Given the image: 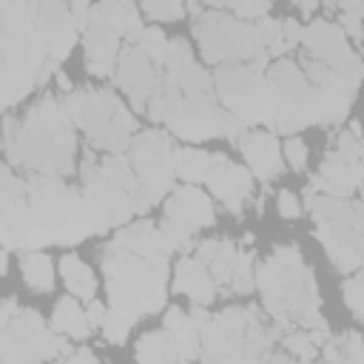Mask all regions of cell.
I'll return each instance as SVG.
<instances>
[{"mask_svg": "<svg viewBox=\"0 0 364 364\" xmlns=\"http://www.w3.org/2000/svg\"><path fill=\"white\" fill-rule=\"evenodd\" d=\"M3 136L6 159L17 168L51 176H65L74 171V122L54 94L37 100L20 122L6 117Z\"/></svg>", "mask_w": 364, "mask_h": 364, "instance_id": "obj_1", "label": "cell"}, {"mask_svg": "<svg viewBox=\"0 0 364 364\" xmlns=\"http://www.w3.org/2000/svg\"><path fill=\"white\" fill-rule=\"evenodd\" d=\"M3 3V108L11 111L26 94L48 85L57 74V63L48 57V46L37 28L31 0Z\"/></svg>", "mask_w": 364, "mask_h": 364, "instance_id": "obj_2", "label": "cell"}, {"mask_svg": "<svg viewBox=\"0 0 364 364\" xmlns=\"http://www.w3.org/2000/svg\"><path fill=\"white\" fill-rule=\"evenodd\" d=\"M256 284L264 296V310L276 318V327L293 330V324H301L304 330H310L321 321L318 287L299 247H273L270 259L259 267Z\"/></svg>", "mask_w": 364, "mask_h": 364, "instance_id": "obj_3", "label": "cell"}, {"mask_svg": "<svg viewBox=\"0 0 364 364\" xmlns=\"http://www.w3.org/2000/svg\"><path fill=\"white\" fill-rule=\"evenodd\" d=\"M111 307L125 310L134 321L165 307L168 256H139L119 245H108L102 256Z\"/></svg>", "mask_w": 364, "mask_h": 364, "instance_id": "obj_4", "label": "cell"}, {"mask_svg": "<svg viewBox=\"0 0 364 364\" xmlns=\"http://www.w3.org/2000/svg\"><path fill=\"white\" fill-rule=\"evenodd\" d=\"M26 193L34 222V250L48 245H80L91 233L82 191L68 188L63 176L37 173L26 179Z\"/></svg>", "mask_w": 364, "mask_h": 364, "instance_id": "obj_5", "label": "cell"}, {"mask_svg": "<svg viewBox=\"0 0 364 364\" xmlns=\"http://www.w3.org/2000/svg\"><path fill=\"white\" fill-rule=\"evenodd\" d=\"M63 105L71 122L85 131L91 148L105 154H122L131 145V134L136 131V122L111 88L68 91Z\"/></svg>", "mask_w": 364, "mask_h": 364, "instance_id": "obj_6", "label": "cell"}, {"mask_svg": "<svg viewBox=\"0 0 364 364\" xmlns=\"http://www.w3.org/2000/svg\"><path fill=\"white\" fill-rule=\"evenodd\" d=\"M193 34L199 40L202 57L208 63H247L256 71H264L270 54L256 31V26L245 23L242 17H230L222 11H208L196 17Z\"/></svg>", "mask_w": 364, "mask_h": 364, "instance_id": "obj_7", "label": "cell"}, {"mask_svg": "<svg viewBox=\"0 0 364 364\" xmlns=\"http://www.w3.org/2000/svg\"><path fill=\"white\" fill-rule=\"evenodd\" d=\"M173 142L165 131H142L128 145V159L139 179L136 213L151 210L173 185Z\"/></svg>", "mask_w": 364, "mask_h": 364, "instance_id": "obj_8", "label": "cell"}, {"mask_svg": "<svg viewBox=\"0 0 364 364\" xmlns=\"http://www.w3.org/2000/svg\"><path fill=\"white\" fill-rule=\"evenodd\" d=\"M213 82L219 105L247 122V128L270 122V88L264 71H256L247 63H222Z\"/></svg>", "mask_w": 364, "mask_h": 364, "instance_id": "obj_9", "label": "cell"}, {"mask_svg": "<svg viewBox=\"0 0 364 364\" xmlns=\"http://www.w3.org/2000/svg\"><path fill=\"white\" fill-rule=\"evenodd\" d=\"M71 353L68 341L57 330L46 327L37 310H17V316L0 327V361L3 364H31L43 358H65Z\"/></svg>", "mask_w": 364, "mask_h": 364, "instance_id": "obj_10", "label": "cell"}, {"mask_svg": "<svg viewBox=\"0 0 364 364\" xmlns=\"http://www.w3.org/2000/svg\"><path fill=\"white\" fill-rule=\"evenodd\" d=\"M82 199H85V219L91 233H105L111 228L125 225L136 213V196L114 182L102 168L100 159L82 165Z\"/></svg>", "mask_w": 364, "mask_h": 364, "instance_id": "obj_11", "label": "cell"}, {"mask_svg": "<svg viewBox=\"0 0 364 364\" xmlns=\"http://www.w3.org/2000/svg\"><path fill=\"white\" fill-rule=\"evenodd\" d=\"M222 114L225 108L216 100H191L182 91L165 105L156 122H162L173 136L188 142H205L222 134Z\"/></svg>", "mask_w": 364, "mask_h": 364, "instance_id": "obj_12", "label": "cell"}, {"mask_svg": "<svg viewBox=\"0 0 364 364\" xmlns=\"http://www.w3.org/2000/svg\"><path fill=\"white\" fill-rule=\"evenodd\" d=\"M301 46H304V51L310 57L327 63L344 80H350L353 85H361V80H364V60L347 46V34H344L341 26H336L330 20H313L304 28Z\"/></svg>", "mask_w": 364, "mask_h": 364, "instance_id": "obj_13", "label": "cell"}, {"mask_svg": "<svg viewBox=\"0 0 364 364\" xmlns=\"http://www.w3.org/2000/svg\"><path fill=\"white\" fill-rule=\"evenodd\" d=\"M31 11L37 20V28L48 46V57L60 65L63 60H68L77 34H80V23L71 11V6L65 0H31Z\"/></svg>", "mask_w": 364, "mask_h": 364, "instance_id": "obj_14", "label": "cell"}, {"mask_svg": "<svg viewBox=\"0 0 364 364\" xmlns=\"http://www.w3.org/2000/svg\"><path fill=\"white\" fill-rule=\"evenodd\" d=\"M154 65H156V63H154L136 43L125 46V48L119 51V60H117V74H114V80H117V85L128 94L134 111H139V114L148 111V100H151V94H154L156 82H159V74H156Z\"/></svg>", "mask_w": 364, "mask_h": 364, "instance_id": "obj_15", "label": "cell"}, {"mask_svg": "<svg viewBox=\"0 0 364 364\" xmlns=\"http://www.w3.org/2000/svg\"><path fill=\"white\" fill-rule=\"evenodd\" d=\"M119 34L108 26L100 6H94L82 23V43H85V65L97 77H108L119 60Z\"/></svg>", "mask_w": 364, "mask_h": 364, "instance_id": "obj_16", "label": "cell"}, {"mask_svg": "<svg viewBox=\"0 0 364 364\" xmlns=\"http://www.w3.org/2000/svg\"><path fill=\"white\" fill-rule=\"evenodd\" d=\"M205 182H208L210 193L230 213H242V205L253 193V173H250V168H242L236 162H228L219 154H213V165H210V173H208Z\"/></svg>", "mask_w": 364, "mask_h": 364, "instance_id": "obj_17", "label": "cell"}, {"mask_svg": "<svg viewBox=\"0 0 364 364\" xmlns=\"http://www.w3.org/2000/svg\"><path fill=\"white\" fill-rule=\"evenodd\" d=\"M239 151H242V156H245V162H247V168H250V173L256 179L267 182V179L282 173L284 154H282V145H279L273 131H250V134H245L239 139Z\"/></svg>", "mask_w": 364, "mask_h": 364, "instance_id": "obj_18", "label": "cell"}, {"mask_svg": "<svg viewBox=\"0 0 364 364\" xmlns=\"http://www.w3.org/2000/svg\"><path fill=\"white\" fill-rule=\"evenodd\" d=\"M165 216L188 225L191 230H199V228H210L216 222V210H213V202L193 185H182L176 188L168 202H165Z\"/></svg>", "mask_w": 364, "mask_h": 364, "instance_id": "obj_19", "label": "cell"}, {"mask_svg": "<svg viewBox=\"0 0 364 364\" xmlns=\"http://www.w3.org/2000/svg\"><path fill=\"white\" fill-rule=\"evenodd\" d=\"M316 191L321 193H330V196H350L353 191L361 188V165L353 162V159H344V156H336V154H327L318 173L313 176L310 182Z\"/></svg>", "mask_w": 364, "mask_h": 364, "instance_id": "obj_20", "label": "cell"}, {"mask_svg": "<svg viewBox=\"0 0 364 364\" xmlns=\"http://www.w3.org/2000/svg\"><path fill=\"white\" fill-rule=\"evenodd\" d=\"M173 287L179 293H185L193 304H210L216 299V279L210 276V267L205 262H199L196 256L193 259H179L176 264V276H173Z\"/></svg>", "mask_w": 364, "mask_h": 364, "instance_id": "obj_21", "label": "cell"}, {"mask_svg": "<svg viewBox=\"0 0 364 364\" xmlns=\"http://www.w3.org/2000/svg\"><path fill=\"white\" fill-rule=\"evenodd\" d=\"M51 327H54L60 336L77 338V341L85 338V336L94 330L91 321H88V313L80 307V301H77L74 293L57 301V307H54V313H51Z\"/></svg>", "mask_w": 364, "mask_h": 364, "instance_id": "obj_22", "label": "cell"}, {"mask_svg": "<svg viewBox=\"0 0 364 364\" xmlns=\"http://www.w3.org/2000/svg\"><path fill=\"white\" fill-rule=\"evenodd\" d=\"M100 11L108 20V26L128 43H136L142 34V20L134 6V0H100Z\"/></svg>", "mask_w": 364, "mask_h": 364, "instance_id": "obj_23", "label": "cell"}, {"mask_svg": "<svg viewBox=\"0 0 364 364\" xmlns=\"http://www.w3.org/2000/svg\"><path fill=\"white\" fill-rule=\"evenodd\" d=\"M60 273H63L65 287H68L77 299H82V301H91V299H94V293H97V279H94L91 267H88L77 253H65V256L60 259Z\"/></svg>", "mask_w": 364, "mask_h": 364, "instance_id": "obj_24", "label": "cell"}, {"mask_svg": "<svg viewBox=\"0 0 364 364\" xmlns=\"http://www.w3.org/2000/svg\"><path fill=\"white\" fill-rule=\"evenodd\" d=\"M20 270H23V282L28 284V290L34 293H48L54 287V262L48 253L43 250H28L20 259Z\"/></svg>", "mask_w": 364, "mask_h": 364, "instance_id": "obj_25", "label": "cell"}, {"mask_svg": "<svg viewBox=\"0 0 364 364\" xmlns=\"http://www.w3.org/2000/svg\"><path fill=\"white\" fill-rule=\"evenodd\" d=\"M213 165V154H205L199 148H176L173 151V171L182 182H205Z\"/></svg>", "mask_w": 364, "mask_h": 364, "instance_id": "obj_26", "label": "cell"}, {"mask_svg": "<svg viewBox=\"0 0 364 364\" xmlns=\"http://www.w3.org/2000/svg\"><path fill=\"white\" fill-rule=\"evenodd\" d=\"M173 77H176V85H179V91L185 97H191V100H216V94H213L216 82H213V77L202 65L191 63L182 71H176Z\"/></svg>", "mask_w": 364, "mask_h": 364, "instance_id": "obj_27", "label": "cell"}, {"mask_svg": "<svg viewBox=\"0 0 364 364\" xmlns=\"http://www.w3.org/2000/svg\"><path fill=\"white\" fill-rule=\"evenodd\" d=\"M134 355L139 361H176L179 358L176 344H173V338H171V333L165 327L156 330V333L142 336L139 344H136V350H134Z\"/></svg>", "mask_w": 364, "mask_h": 364, "instance_id": "obj_28", "label": "cell"}, {"mask_svg": "<svg viewBox=\"0 0 364 364\" xmlns=\"http://www.w3.org/2000/svg\"><path fill=\"white\" fill-rule=\"evenodd\" d=\"M236 262H239V247H236L230 239H222L219 253H216V256H213V262L208 264V267H210V276L216 279V284H219V287H230V279H233Z\"/></svg>", "mask_w": 364, "mask_h": 364, "instance_id": "obj_29", "label": "cell"}, {"mask_svg": "<svg viewBox=\"0 0 364 364\" xmlns=\"http://www.w3.org/2000/svg\"><path fill=\"white\" fill-rule=\"evenodd\" d=\"M256 31H259V37H262V43H264V48H267V54L270 57H282L284 51H287V43H284V31H282V20H273V17H259L256 23Z\"/></svg>", "mask_w": 364, "mask_h": 364, "instance_id": "obj_30", "label": "cell"}, {"mask_svg": "<svg viewBox=\"0 0 364 364\" xmlns=\"http://www.w3.org/2000/svg\"><path fill=\"white\" fill-rule=\"evenodd\" d=\"M136 46H139V48H142V51L162 68V63H165V57H168V46H171V40L159 31V26H148V28H142Z\"/></svg>", "mask_w": 364, "mask_h": 364, "instance_id": "obj_31", "label": "cell"}, {"mask_svg": "<svg viewBox=\"0 0 364 364\" xmlns=\"http://www.w3.org/2000/svg\"><path fill=\"white\" fill-rule=\"evenodd\" d=\"M131 327H134V318H131L125 310L111 307V310H108V318H105V324H102L105 341H108V344H117V347H119V344H125V338H128Z\"/></svg>", "mask_w": 364, "mask_h": 364, "instance_id": "obj_32", "label": "cell"}, {"mask_svg": "<svg viewBox=\"0 0 364 364\" xmlns=\"http://www.w3.org/2000/svg\"><path fill=\"white\" fill-rule=\"evenodd\" d=\"M253 250H239V262H236V270H233V279H230V290L245 296L253 290L256 284V276H253Z\"/></svg>", "mask_w": 364, "mask_h": 364, "instance_id": "obj_33", "label": "cell"}, {"mask_svg": "<svg viewBox=\"0 0 364 364\" xmlns=\"http://www.w3.org/2000/svg\"><path fill=\"white\" fill-rule=\"evenodd\" d=\"M159 230H162V236H165V242H168L171 250H188L193 245V233H196V230H191L188 225H182V222H176L171 216L162 219Z\"/></svg>", "mask_w": 364, "mask_h": 364, "instance_id": "obj_34", "label": "cell"}, {"mask_svg": "<svg viewBox=\"0 0 364 364\" xmlns=\"http://www.w3.org/2000/svg\"><path fill=\"white\" fill-rule=\"evenodd\" d=\"M142 9L151 20L171 23L185 14V0H142Z\"/></svg>", "mask_w": 364, "mask_h": 364, "instance_id": "obj_35", "label": "cell"}, {"mask_svg": "<svg viewBox=\"0 0 364 364\" xmlns=\"http://www.w3.org/2000/svg\"><path fill=\"white\" fill-rule=\"evenodd\" d=\"M193 63V51H191V46L179 37V40H171V46H168V57H165V63H162V71H168V74H176V71H182L185 65H191Z\"/></svg>", "mask_w": 364, "mask_h": 364, "instance_id": "obj_36", "label": "cell"}, {"mask_svg": "<svg viewBox=\"0 0 364 364\" xmlns=\"http://www.w3.org/2000/svg\"><path fill=\"white\" fill-rule=\"evenodd\" d=\"M284 347H287V353L290 355H296V358H313L316 355V344H313V338H310V333L307 330H290L287 336H284V341H282Z\"/></svg>", "mask_w": 364, "mask_h": 364, "instance_id": "obj_37", "label": "cell"}, {"mask_svg": "<svg viewBox=\"0 0 364 364\" xmlns=\"http://www.w3.org/2000/svg\"><path fill=\"white\" fill-rule=\"evenodd\" d=\"M344 304L364 321V270L344 282Z\"/></svg>", "mask_w": 364, "mask_h": 364, "instance_id": "obj_38", "label": "cell"}, {"mask_svg": "<svg viewBox=\"0 0 364 364\" xmlns=\"http://www.w3.org/2000/svg\"><path fill=\"white\" fill-rule=\"evenodd\" d=\"M282 154H284V159H287V165H290L293 171H304V168H307V145H304L301 136L293 134V136L284 142Z\"/></svg>", "mask_w": 364, "mask_h": 364, "instance_id": "obj_39", "label": "cell"}, {"mask_svg": "<svg viewBox=\"0 0 364 364\" xmlns=\"http://www.w3.org/2000/svg\"><path fill=\"white\" fill-rule=\"evenodd\" d=\"M270 6H273V0H233L230 9L242 20H259V17H264L270 11Z\"/></svg>", "mask_w": 364, "mask_h": 364, "instance_id": "obj_40", "label": "cell"}, {"mask_svg": "<svg viewBox=\"0 0 364 364\" xmlns=\"http://www.w3.org/2000/svg\"><path fill=\"white\" fill-rule=\"evenodd\" d=\"M341 350V361H364V341L358 333H344V338H336Z\"/></svg>", "mask_w": 364, "mask_h": 364, "instance_id": "obj_41", "label": "cell"}, {"mask_svg": "<svg viewBox=\"0 0 364 364\" xmlns=\"http://www.w3.org/2000/svg\"><path fill=\"white\" fill-rule=\"evenodd\" d=\"M276 210H279V216H284V219H299V213H301V202H299L296 193H290V191H279V196H276Z\"/></svg>", "mask_w": 364, "mask_h": 364, "instance_id": "obj_42", "label": "cell"}, {"mask_svg": "<svg viewBox=\"0 0 364 364\" xmlns=\"http://www.w3.org/2000/svg\"><path fill=\"white\" fill-rule=\"evenodd\" d=\"M282 31H284V43H287V48L301 46V37H304L301 23H296V20H282Z\"/></svg>", "mask_w": 364, "mask_h": 364, "instance_id": "obj_43", "label": "cell"}, {"mask_svg": "<svg viewBox=\"0 0 364 364\" xmlns=\"http://www.w3.org/2000/svg\"><path fill=\"white\" fill-rule=\"evenodd\" d=\"M85 313H88L91 327H102V324H105V318H108V307H105L102 301H97V299H91V301H88Z\"/></svg>", "mask_w": 364, "mask_h": 364, "instance_id": "obj_44", "label": "cell"}, {"mask_svg": "<svg viewBox=\"0 0 364 364\" xmlns=\"http://www.w3.org/2000/svg\"><path fill=\"white\" fill-rule=\"evenodd\" d=\"M219 245H222V239H205L202 245H196V259L205 262V264H210L213 256L219 253Z\"/></svg>", "mask_w": 364, "mask_h": 364, "instance_id": "obj_45", "label": "cell"}, {"mask_svg": "<svg viewBox=\"0 0 364 364\" xmlns=\"http://www.w3.org/2000/svg\"><path fill=\"white\" fill-rule=\"evenodd\" d=\"M65 3L71 6L74 17H77V23H80V28H82V23H85V17H88V11H91V0H65Z\"/></svg>", "mask_w": 364, "mask_h": 364, "instance_id": "obj_46", "label": "cell"}, {"mask_svg": "<svg viewBox=\"0 0 364 364\" xmlns=\"http://www.w3.org/2000/svg\"><path fill=\"white\" fill-rule=\"evenodd\" d=\"M14 316H17V301L14 299H6L3 301V310H0V327H6Z\"/></svg>", "mask_w": 364, "mask_h": 364, "instance_id": "obj_47", "label": "cell"}, {"mask_svg": "<svg viewBox=\"0 0 364 364\" xmlns=\"http://www.w3.org/2000/svg\"><path fill=\"white\" fill-rule=\"evenodd\" d=\"M65 361H91V364H94V361H97V355H94L88 347H82V350H71V353L65 355Z\"/></svg>", "mask_w": 364, "mask_h": 364, "instance_id": "obj_48", "label": "cell"}, {"mask_svg": "<svg viewBox=\"0 0 364 364\" xmlns=\"http://www.w3.org/2000/svg\"><path fill=\"white\" fill-rule=\"evenodd\" d=\"M296 6H299V11L301 14H313L316 11V6H318V0H293Z\"/></svg>", "mask_w": 364, "mask_h": 364, "instance_id": "obj_49", "label": "cell"}, {"mask_svg": "<svg viewBox=\"0 0 364 364\" xmlns=\"http://www.w3.org/2000/svg\"><path fill=\"white\" fill-rule=\"evenodd\" d=\"M57 85H60V91H63V94H68V91H71V82H68V77H65L63 71H57Z\"/></svg>", "mask_w": 364, "mask_h": 364, "instance_id": "obj_50", "label": "cell"}, {"mask_svg": "<svg viewBox=\"0 0 364 364\" xmlns=\"http://www.w3.org/2000/svg\"><path fill=\"white\" fill-rule=\"evenodd\" d=\"M199 3H208V6H233V0H199Z\"/></svg>", "mask_w": 364, "mask_h": 364, "instance_id": "obj_51", "label": "cell"}]
</instances>
